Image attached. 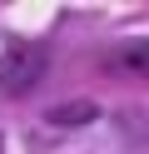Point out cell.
<instances>
[{"label": "cell", "instance_id": "cell-2", "mask_svg": "<svg viewBox=\"0 0 149 154\" xmlns=\"http://www.w3.org/2000/svg\"><path fill=\"white\" fill-rule=\"evenodd\" d=\"M104 70L134 75V80H149V40H129L124 50H109V55H104Z\"/></svg>", "mask_w": 149, "mask_h": 154}, {"label": "cell", "instance_id": "cell-3", "mask_svg": "<svg viewBox=\"0 0 149 154\" xmlns=\"http://www.w3.org/2000/svg\"><path fill=\"white\" fill-rule=\"evenodd\" d=\"M95 104L89 100H75V104H55L50 109V124H65V129H75V124H85V119H95Z\"/></svg>", "mask_w": 149, "mask_h": 154}, {"label": "cell", "instance_id": "cell-1", "mask_svg": "<svg viewBox=\"0 0 149 154\" xmlns=\"http://www.w3.org/2000/svg\"><path fill=\"white\" fill-rule=\"evenodd\" d=\"M45 70H50V45L45 40H25L15 50H5V60H0V94H10V100L30 94L45 80Z\"/></svg>", "mask_w": 149, "mask_h": 154}]
</instances>
